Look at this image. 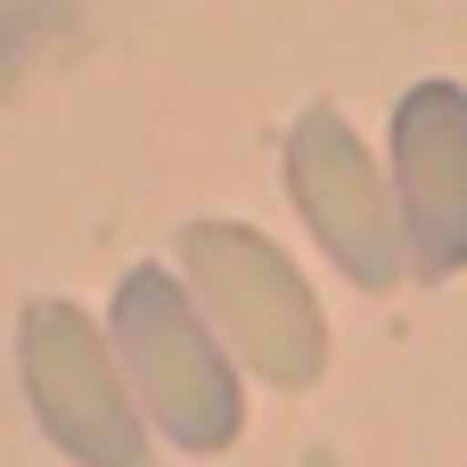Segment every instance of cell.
Returning <instances> with one entry per match:
<instances>
[{
  "mask_svg": "<svg viewBox=\"0 0 467 467\" xmlns=\"http://www.w3.org/2000/svg\"><path fill=\"white\" fill-rule=\"evenodd\" d=\"M107 345L131 378V402L140 419H156L164 443L181 451H230L246 435V394H238V361L230 345L205 328L197 296L156 271V263H131L115 279V312H107Z\"/></svg>",
  "mask_w": 467,
  "mask_h": 467,
  "instance_id": "obj_1",
  "label": "cell"
},
{
  "mask_svg": "<svg viewBox=\"0 0 467 467\" xmlns=\"http://www.w3.org/2000/svg\"><path fill=\"white\" fill-rule=\"evenodd\" d=\"M181 287L197 296L205 328L246 361L263 386L304 394L328 369V320L304 271L246 222H189L181 230Z\"/></svg>",
  "mask_w": 467,
  "mask_h": 467,
  "instance_id": "obj_2",
  "label": "cell"
},
{
  "mask_svg": "<svg viewBox=\"0 0 467 467\" xmlns=\"http://www.w3.org/2000/svg\"><path fill=\"white\" fill-rule=\"evenodd\" d=\"M16 378L41 435L74 467H148V419L131 402V378L82 304L33 296L16 312Z\"/></svg>",
  "mask_w": 467,
  "mask_h": 467,
  "instance_id": "obj_3",
  "label": "cell"
},
{
  "mask_svg": "<svg viewBox=\"0 0 467 467\" xmlns=\"http://www.w3.org/2000/svg\"><path fill=\"white\" fill-rule=\"evenodd\" d=\"M287 197H296V213L312 222L320 254H328L353 287L386 296V287L410 279V238H402L394 181H386V164L361 148V131H353L337 107H304V115L287 123Z\"/></svg>",
  "mask_w": 467,
  "mask_h": 467,
  "instance_id": "obj_4",
  "label": "cell"
},
{
  "mask_svg": "<svg viewBox=\"0 0 467 467\" xmlns=\"http://www.w3.org/2000/svg\"><path fill=\"white\" fill-rule=\"evenodd\" d=\"M386 181L410 238V279H460L467 271V90L460 82H410L394 99Z\"/></svg>",
  "mask_w": 467,
  "mask_h": 467,
  "instance_id": "obj_5",
  "label": "cell"
}]
</instances>
